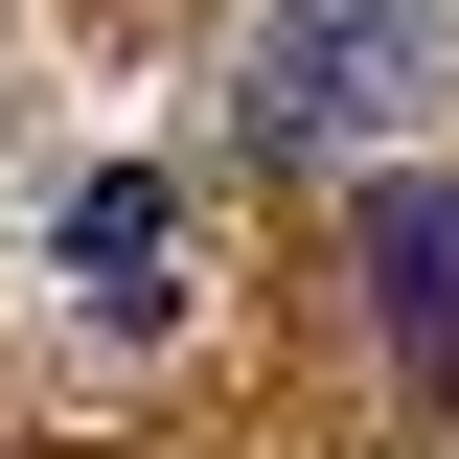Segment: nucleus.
<instances>
[{
    "label": "nucleus",
    "instance_id": "obj_3",
    "mask_svg": "<svg viewBox=\"0 0 459 459\" xmlns=\"http://www.w3.org/2000/svg\"><path fill=\"white\" fill-rule=\"evenodd\" d=\"M47 276L92 299L115 344H161V322H184V207H161V184H138V161H92V184H69V207H47Z\"/></svg>",
    "mask_w": 459,
    "mask_h": 459
},
{
    "label": "nucleus",
    "instance_id": "obj_1",
    "mask_svg": "<svg viewBox=\"0 0 459 459\" xmlns=\"http://www.w3.org/2000/svg\"><path fill=\"white\" fill-rule=\"evenodd\" d=\"M413 92H437V0H276L253 69H230L253 138H391Z\"/></svg>",
    "mask_w": 459,
    "mask_h": 459
},
{
    "label": "nucleus",
    "instance_id": "obj_2",
    "mask_svg": "<svg viewBox=\"0 0 459 459\" xmlns=\"http://www.w3.org/2000/svg\"><path fill=\"white\" fill-rule=\"evenodd\" d=\"M344 276H368L391 391H437V413H459V184H437V161H391L368 207H344Z\"/></svg>",
    "mask_w": 459,
    "mask_h": 459
}]
</instances>
